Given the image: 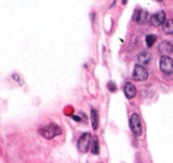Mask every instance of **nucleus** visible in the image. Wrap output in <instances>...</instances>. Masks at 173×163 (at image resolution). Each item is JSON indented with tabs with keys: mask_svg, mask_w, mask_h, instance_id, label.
I'll list each match as a JSON object with an SVG mask.
<instances>
[{
	"mask_svg": "<svg viewBox=\"0 0 173 163\" xmlns=\"http://www.w3.org/2000/svg\"><path fill=\"white\" fill-rule=\"evenodd\" d=\"M38 132L41 133V135L46 138V139H52L55 138L56 136H58L62 133V130L61 128L57 125V124H50V125H45V126H42Z\"/></svg>",
	"mask_w": 173,
	"mask_h": 163,
	"instance_id": "obj_1",
	"label": "nucleus"
},
{
	"mask_svg": "<svg viewBox=\"0 0 173 163\" xmlns=\"http://www.w3.org/2000/svg\"><path fill=\"white\" fill-rule=\"evenodd\" d=\"M129 126H130V130L133 131V133L135 136H141L142 135V124H141V119H140L138 113H133L130 116Z\"/></svg>",
	"mask_w": 173,
	"mask_h": 163,
	"instance_id": "obj_2",
	"label": "nucleus"
},
{
	"mask_svg": "<svg viewBox=\"0 0 173 163\" xmlns=\"http://www.w3.org/2000/svg\"><path fill=\"white\" fill-rule=\"evenodd\" d=\"M91 135L89 132L83 133V135L80 137L78 142H77V149L82 154H85L86 151L89 150V148L91 147Z\"/></svg>",
	"mask_w": 173,
	"mask_h": 163,
	"instance_id": "obj_3",
	"label": "nucleus"
},
{
	"mask_svg": "<svg viewBox=\"0 0 173 163\" xmlns=\"http://www.w3.org/2000/svg\"><path fill=\"white\" fill-rule=\"evenodd\" d=\"M159 68L166 75L172 74L173 73V60L168 56H161L159 60Z\"/></svg>",
	"mask_w": 173,
	"mask_h": 163,
	"instance_id": "obj_4",
	"label": "nucleus"
},
{
	"mask_svg": "<svg viewBox=\"0 0 173 163\" xmlns=\"http://www.w3.org/2000/svg\"><path fill=\"white\" fill-rule=\"evenodd\" d=\"M133 78H134V80H137V81H145L148 78V72H147V69L143 65L138 63L135 67H134Z\"/></svg>",
	"mask_w": 173,
	"mask_h": 163,
	"instance_id": "obj_5",
	"label": "nucleus"
},
{
	"mask_svg": "<svg viewBox=\"0 0 173 163\" xmlns=\"http://www.w3.org/2000/svg\"><path fill=\"white\" fill-rule=\"evenodd\" d=\"M166 22V13L164 11H159L154 14H152L151 18H149V23L152 26L154 27H158L160 25H164Z\"/></svg>",
	"mask_w": 173,
	"mask_h": 163,
	"instance_id": "obj_6",
	"label": "nucleus"
},
{
	"mask_svg": "<svg viewBox=\"0 0 173 163\" xmlns=\"http://www.w3.org/2000/svg\"><path fill=\"white\" fill-rule=\"evenodd\" d=\"M158 50L162 56H168L173 53V45L168 41H162L158 46Z\"/></svg>",
	"mask_w": 173,
	"mask_h": 163,
	"instance_id": "obj_7",
	"label": "nucleus"
},
{
	"mask_svg": "<svg viewBox=\"0 0 173 163\" xmlns=\"http://www.w3.org/2000/svg\"><path fill=\"white\" fill-rule=\"evenodd\" d=\"M152 61V55L148 51H141L138 55V62L141 65H147Z\"/></svg>",
	"mask_w": 173,
	"mask_h": 163,
	"instance_id": "obj_8",
	"label": "nucleus"
},
{
	"mask_svg": "<svg viewBox=\"0 0 173 163\" xmlns=\"http://www.w3.org/2000/svg\"><path fill=\"white\" fill-rule=\"evenodd\" d=\"M124 95L127 99H133L137 95V87L130 82H127L124 85Z\"/></svg>",
	"mask_w": 173,
	"mask_h": 163,
	"instance_id": "obj_9",
	"label": "nucleus"
},
{
	"mask_svg": "<svg viewBox=\"0 0 173 163\" xmlns=\"http://www.w3.org/2000/svg\"><path fill=\"white\" fill-rule=\"evenodd\" d=\"M146 14H147L146 11H141L140 8H137L133 14V20L137 23H143L146 19Z\"/></svg>",
	"mask_w": 173,
	"mask_h": 163,
	"instance_id": "obj_10",
	"label": "nucleus"
},
{
	"mask_svg": "<svg viewBox=\"0 0 173 163\" xmlns=\"http://www.w3.org/2000/svg\"><path fill=\"white\" fill-rule=\"evenodd\" d=\"M99 112L96 111L95 108H91V124H93V129L94 130H97L99 129Z\"/></svg>",
	"mask_w": 173,
	"mask_h": 163,
	"instance_id": "obj_11",
	"label": "nucleus"
},
{
	"mask_svg": "<svg viewBox=\"0 0 173 163\" xmlns=\"http://www.w3.org/2000/svg\"><path fill=\"white\" fill-rule=\"evenodd\" d=\"M162 30L166 35H172L173 33V19H167L165 24L162 25Z\"/></svg>",
	"mask_w": 173,
	"mask_h": 163,
	"instance_id": "obj_12",
	"label": "nucleus"
},
{
	"mask_svg": "<svg viewBox=\"0 0 173 163\" xmlns=\"http://www.w3.org/2000/svg\"><path fill=\"white\" fill-rule=\"evenodd\" d=\"M91 152H93V155H99V152H100V143H99V138L97 137H94L93 138Z\"/></svg>",
	"mask_w": 173,
	"mask_h": 163,
	"instance_id": "obj_13",
	"label": "nucleus"
},
{
	"mask_svg": "<svg viewBox=\"0 0 173 163\" xmlns=\"http://www.w3.org/2000/svg\"><path fill=\"white\" fill-rule=\"evenodd\" d=\"M155 41H157V36H155V35L149 33V35L146 36V45H147L148 48H151L153 44H154Z\"/></svg>",
	"mask_w": 173,
	"mask_h": 163,
	"instance_id": "obj_14",
	"label": "nucleus"
},
{
	"mask_svg": "<svg viewBox=\"0 0 173 163\" xmlns=\"http://www.w3.org/2000/svg\"><path fill=\"white\" fill-rule=\"evenodd\" d=\"M108 88H109L110 92H115V91H116V86H115V83H113V82H109L108 83Z\"/></svg>",
	"mask_w": 173,
	"mask_h": 163,
	"instance_id": "obj_15",
	"label": "nucleus"
},
{
	"mask_svg": "<svg viewBox=\"0 0 173 163\" xmlns=\"http://www.w3.org/2000/svg\"><path fill=\"white\" fill-rule=\"evenodd\" d=\"M72 118H74V119H75V120H77V121H80V120H81V119H80V118H78V117H77V116H74V117H72Z\"/></svg>",
	"mask_w": 173,
	"mask_h": 163,
	"instance_id": "obj_16",
	"label": "nucleus"
},
{
	"mask_svg": "<svg viewBox=\"0 0 173 163\" xmlns=\"http://www.w3.org/2000/svg\"><path fill=\"white\" fill-rule=\"evenodd\" d=\"M157 1H162V0H157Z\"/></svg>",
	"mask_w": 173,
	"mask_h": 163,
	"instance_id": "obj_17",
	"label": "nucleus"
}]
</instances>
